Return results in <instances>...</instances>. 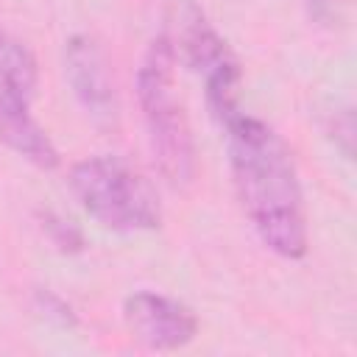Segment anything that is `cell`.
<instances>
[{
    "label": "cell",
    "instance_id": "6da1fadb",
    "mask_svg": "<svg viewBox=\"0 0 357 357\" xmlns=\"http://www.w3.org/2000/svg\"><path fill=\"white\" fill-rule=\"evenodd\" d=\"M231 181L257 237L284 259L307 254V209L296 162L284 139L259 117L231 114L226 123Z\"/></svg>",
    "mask_w": 357,
    "mask_h": 357
},
{
    "label": "cell",
    "instance_id": "7a4b0ae2",
    "mask_svg": "<svg viewBox=\"0 0 357 357\" xmlns=\"http://www.w3.org/2000/svg\"><path fill=\"white\" fill-rule=\"evenodd\" d=\"M137 100L151 156L167 184L184 187L195 176V139L176 86V59L156 36L137 70Z\"/></svg>",
    "mask_w": 357,
    "mask_h": 357
},
{
    "label": "cell",
    "instance_id": "3957f363",
    "mask_svg": "<svg viewBox=\"0 0 357 357\" xmlns=\"http://www.w3.org/2000/svg\"><path fill=\"white\" fill-rule=\"evenodd\" d=\"M70 190L84 212L112 231H151L162 223L153 184L117 156H89L73 165Z\"/></svg>",
    "mask_w": 357,
    "mask_h": 357
},
{
    "label": "cell",
    "instance_id": "277c9868",
    "mask_svg": "<svg viewBox=\"0 0 357 357\" xmlns=\"http://www.w3.org/2000/svg\"><path fill=\"white\" fill-rule=\"evenodd\" d=\"M162 42L173 53L176 64H184L204 75L206 103L212 114L226 123L237 114V89H240V64L229 50L226 39L212 28L206 14L195 0H165L162 11Z\"/></svg>",
    "mask_w": 357,
    "mask_h": 357
},
{
    "label": "cell",
    "instance_id": "5b68a950",
    "mask_svg": "<svg viewBox=\"0 0 357 357\" xmlns=\"http://www.w3.org/2000/svg\"><path fill=\"white\" fill-rule=\"evenodd\" d=\"M39 70L33 53L11 31L0 28V142L25 162L53 170L59 151L31 114Z\"/></svg>",
    "mask_w": 357,
    "mask_h": 357
},
{
    "label": "cell",
    "instance_id": "8992f818",
    "mask_svg": "<svg viewBox=\"0 0 357 357\" xmlns=\"http://www.w3.org/2000/svg\"><path fill=\"white\" fill-rule=\"evenodd\" d=\"M64 75L67 84L84 109V114L98 126L100 131L117 128L120 120V98L114 86V75L109 67V59L103 47L86 36L75 33L64 45Z\"/></svg>",
    "mask_w": 357,
    "mask_h": 357
},
{
    "label": "cell",
    "instance_id": "52a82bcc",
    "mask_svg": "<svg viewBox=\"0 0 357 357\" xmlns=\"http://www.w3.org/2000/svg\"><path fill=\"white\" fill-rule=\"evenodd\" d=\"M123 321L142 346L156 351L184 349L198 332L195 312L178 298H170L156 290L131 293L123 304Z\"/></svg>",
    "mask_w": 357,
    "mask_h": 357
},
{
    "label": "cell",
    "instance_id": "ba28073f",
    "mask_svg": "<svg viewBox=\"0 0 357 357\" xmlns=\"http://www.w3.org/2000/svg\"><path fill=\"white\" fill-rule=\"evenodd\" d=\"M39 226H42V231L47 234V240L61 251V254H78V251H84V234H81V229L73 223V220H67L64 215H59V212H39Z\"/></svg>",
    "mask_w": 357,
    "mask_h": 357
}]
</instances>
